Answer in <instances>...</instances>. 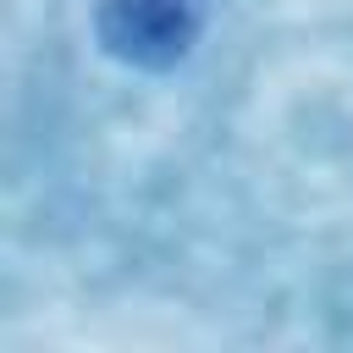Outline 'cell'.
Segmentation results:
<instances>
[{"mask_svg":"<svg viewBox=\"0 0 353 353\" xmlns=\"http://www.w3.org/2000/svg\"><path fill=\"white\" fill-rule=\"evenodd\" d=\"M99 44L143 72L176 66L199 28H204V0H99Z\"/></svg>","mask_w":353,"mask_h":353,"instance_id":"6da1fadb","label":"cell"}]
</instances>
